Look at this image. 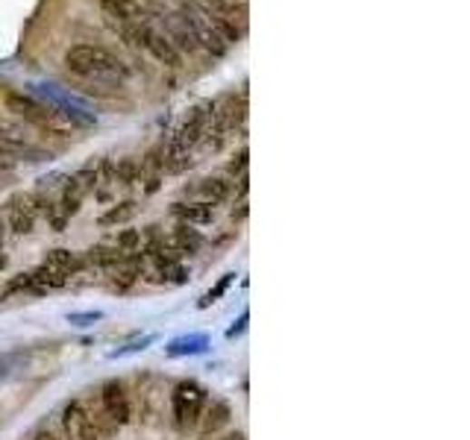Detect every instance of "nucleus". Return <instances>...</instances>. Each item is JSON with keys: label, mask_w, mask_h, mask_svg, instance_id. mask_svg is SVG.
Segmentation results:
<instances>
[{"label": "nucleus", "mask_w": 470, "mask_h": 440, "mask_svg": "<svg viewBox=\"0 0 470 440\" xmlns=\"http://www.w3.org/2000/svg\"><path fill=\"white\" fill-rule=\"evenodd\" d=\"M180 15L185 24H189L194 44L203 47L206 54H212V56H224L230 44L241 39V33L235 30L232 24L218 18L212 9L197 4V0H185V4L180 6Z\"/></svg>", "instance_id": "nucleus-1"}, {"label": "nucleus", "mask_w": 470, "mask_h": 440, "mask_svg": "<svg viewBox=\"0 0 470 440\" xmlns=\"http://www.w3.org/2000/svg\"><path fill=\"white\" fill-rule=\"evenodd\" d=\"M65 68L89 83H106V85H121L130 77V68L115 54L94 44H73L65 54Z\"/></svg>", "instance_id": "nucleus-2"}, {"label": "nucleus", "mask_w": 470, "mask_h": 440, "mask_svg": "<svg viewBox=\"0 0 470 440\" xmlns=\"http://www.w3.org/2000/svg\"><path fill=\"white\" fill-rule=\"evenodd\" d=\"M6 106L9 112H15L18 118H24L33 127H39L47 135H59V138H68L77 132V121H73L71 112L65 109H56V106H47L33 100L30 94H6Z\"/></svg>", "instance_id": "nucleus-3"}, {"label": "nucleus", "mask_w": 470, "mask_h": 440, "mask_svg": "<svg viewBox=\"0 0 470 440\" xmlns=\"http://www.w3.org/2000/svg\"><path fill=\"white\" fill-rule=\"evenodd\" d=\"M127 44L144 50V54H151L156 62H162L168 68H180L182 65V56L180 50L165 39V33H159L153 27V21H144V24H127V27H115Z\"/></svg>", "instance_id": "nucleus-4"}, {"label": "nucleus", "mask_w": 470, "mask_h": 440, "mask_svg": "<svg viewBox=\"0 0 470 440\" xmlns=\"http://www.w3.org/2000/svg\"><path fill=\"white\" fill-rule=\"evenodd\" d=\"M206 408V391L194 382H180L171 394V414H174L177 429L189 432L201 423V414Z\"/></svg>", "instance_id": "nucleus-5"}, {"label": "nucleus", "mask_w": 470, "mask_h": 440, "mask_svg": "<svg viewBox=\"0 0 470 440\" xmlns=\"http://www.w3.org/2000/svg\"><path fill=\"white\" fill-rule=\"evenodd\" d=\"M62 432H65V440H101V432L85 411L83 399H71L62 408Z\"/></svg>", "instance_id": "nucleus-6"}, {"label": "nucleus", "mask_w": 470, "mask_h": 440, "mask_svg": "<svg viewBox=\"0 0 470 440\" xmlns=\"http://www.w3.org/2000/svg\"><path fill=\"white\" fill-rule=\"evenodd\" d=\"M101 408L109 417V423L121 429V425H127L132 420V406H130V394L127 387L121 382H106L101 387Z\"/></svg>", "instance_id": "nucleus-7"}, {"label": "nucleus", "mask_w": 470, "mask_h": 440, "mask_svg": "<svg viewBox=\"0 0 470 440\" xmlns=\"http://www.w3.org/2000/svg\"><path fill=\"white\" fill-rule=\"evenodd\" d=\"M101 9L106 21L113 27H127V24H144L151 21L153 15L147 12L139 0H101Z\"/></svg>", "instance_id": "nucleus-8"}, {"label": "nucleus", "mask_w": 470, "mask_h": 440, "mask_svg": "<svg viewBox=\"0 0 470 440\" xmlns=\"http://www.w3.org/2000/svg\"><path fill=\"white\" fill-rule=\"evenodd\" d=\"M35 218H39V209H35L33 194H18L9 200L6 220H9V230L15 235H30L35 230Z\"/></svg>", "instance_id": "nucleus-9"}, {"label": "nucleus", "mask_w": 470, "mask_h": 440, "mask_svg": "<svg viewBox=\"0 0 470 440\" xmlns=\"http://www.w3.org/2000/svg\"><path fill=\"white\" fill-rule=\"evenodd\" d=\"M0 144L12 147L21 159H33V161L42 159V153L33 147V142H30L27 135H24V130L18 127V123H12L6 118H0Z\"/></svg>", "instance_id": "nucleus-10"}, {"label": "nucleus", "mask_w": 470, "mask_h": 440, "mask_svg": "<svg viewBox=\"0 0 470 440\" xmlns=\"http://www.w3.org/2000/svg\"><path fill=\"white\" fill-rule=\"evenodd\" d=\"M232 194V182H227L224 176H209V180H201V185L194 188V203H206V206H218L224 203V200H230Z\"/></svg>", "instance_id": "nucleus-11"}, {"label": "nucleus", "mask_w": 470, "mask_h": 440, "mask_svg": "<svg viewBox=\"0 0 470 440\" xmlns=\"http://www.w3.org/2000/svg\"><path fill=\"white\" fill-rule=\"evenodd\" d=\"M227 423H230V406L227 402H212V406L206 402V408L201 414V423L197 425H201L203 435H218Z\"/></svg>", "instance_id": "nucleus-12"}, {"label": "nucleus", "mask_w": 470, "mask_h": 440, "mask_svg": "<svg viewBox=\"0 0 470 440\" xmlns=\"http://www.w3.org/2000/svg\"><path fill=\"white\" fill-rule=\"evenodd\" d=\"M174 215L185 223V226H206L215 220V209L206 203H177Z\"/></svg>", "instance_id": "nucleus-13"}, {"label": "nucleus", "mask_w": 470, "mask_h": 440, "mask_svg": "<svg viewBox=\"0 0 470 440\" xmlns=\"http://www.w3.org/2000/svg\"><path fill=\"white\" fill-rule=\"evenodd\" d=\"M44 268H51L54 273L65 276V279H68L71 273L80 270V259L73 256L71 249H54V253L44 259Z\"/></svg>", "instance_id": "nucleus-14"}, {"label": "nucleus", "mask_w": 470, "mask_h": 440, "mask_svg": "<svg viewBox=\"0 0 470 440\" xmlns=\"http://www.w3.org/2000/svg\"><path fill=\"white\" fill-rule=\"evenodd\" d=\"M135 215V203L132 200H127V203H121L115 209H109L106 215H103V223L106 226H115V223H123V220H130Z\"/></svg>", "instance_id": "nucleus-15"}, {"label": "nucleus", "mask_w": 470, "mask_h": 440, "mask_svg": "<svg viewBox=\"0 0 470 440\" xmlns=\"http://www.w3.org/2000/svg\"><path fill=\"white\" fill-rule=\"evenodd\" d=\"M18 161H21V156L15 153V150L6 147V144H0V171H12V168H18Z\"/></svg>", "instance_id": "nucleus-16"}, {"label": "nucleus", "mask_w": 470, "mask_h": 440, "mask_svg": "<svg viewBox=\"0 0 470 440\" xmlns=\"http://www.w3.org/2000/svg\"><path fill=\"white\" fill-rule=\"evenodd\" d=\"M244 168H247V150H241V153L239 156H235L232 161H230V173L235 176V173H239V176H244Z\"/></svg>", "instance_id": "nucleus-17"}, {"label": "nucleus", "mask_w": 470, "mask_h": 440, "mask_svg": "<svg viewBox=\"0 0 470 440\" xmlns=\"http://www.w3.org/2000/svg\"><path fill=\"white\" fill-rule=\"evenodd\" d=\"M215 440H247L241 432H230V435H224V437H215Z\"/></svg>", "instance_id": "nucleus-18"}, {"label": "nucleus", "mask_w": 470, "mask_h": 440, "mask_svg": "<svg viewBox=\"0 0 470 440\" xmlns=\"http://www.w3.org/2000/svg\"><path fill=\"white\" fill-rule=\"evenodd\" d=\"M33 440H59V437H56V435H51V432H39Z\"/></svg>", "instance_id": "nucleus-19"}]
</instances>
